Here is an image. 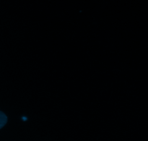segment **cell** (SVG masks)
Masks as SVG:
<instances>
[{
  "instance_id": "1",
  "label": "cell",
  "mask_w": 148,
  "mask_h": 141,
  "mask_svg": "<svg viewBox=\"0 0 148 141\" xmlns=\"http://www.w3.org/2000/svg\"><path fill=\"white\" fill-rule=\"evenodd\" d=\"M7 122V117L2 111H0V129L2 128Z\"/></svg>"
}]
</instances>
